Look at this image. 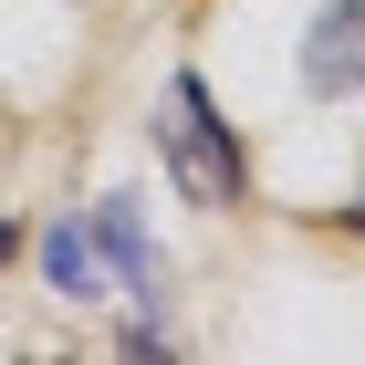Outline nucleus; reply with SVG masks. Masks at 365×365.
<instances>
[{
    "instance_id": "1",
    "label": "nucleus",
    "mask_w": 365,
    "mask_h": 365,
    "mask_svg": "<svg viewBox=\"0 0 365 365\" xmlns=\"http://www.w3.org/2000/svg\"><path fill=\"white\" fill-rule=\"evenodd\" d=\"M168 168H178V188L198 198V209H230L240 198V146H230V125L209 115V94H198V73H178L168 84Z\"/></svg>"
},
{
    "instance_id": "2",
    "label": "nucleus",
    "mask_w": 365,
    "mask_h": 365,
    "mask_svg": "<svg viewBox=\"0 0 365 365\" xmlns=\"http://www.w3.org/2000/svg\"><path fill=\"white\" fill-rule=\"evenodd\" d=\"M303 84L313 94H355L365 84V0H334V11L303 31Z\"/></svg>"
},
{
    "instance_id": "3",
    "label": "nucleus",
    "mask_w": 365,
    "mask_h": 365,
    "mask_svg": "<svg viewBox=\"0 0 365 365\" xmlns=\"http://www.w3.org/2000/svg\"><path fill=\"white\" fill-rule=\"evenodd\" d=\"M94 251L115 261V282H125V292H136L146 313H157V240H146V220H136V198H105V209H94Z\"/></svg>"
},
{
    "instance_id": "4",
    "label": "nucleus",
    "mask_w": 365,
    "mask_h": 365,
    "mask_svg": "<svg viewBox=\"0 0 365 365\" xmlns=\"http://www.w3.org/2000/svg\"><path fill=\"white\" fill-rule=\"evenodd\" d=\"M42 272H53V292H73V303H105V251H94L84 220H53V230H42Z\"/></svg>"
}]
</instances>
